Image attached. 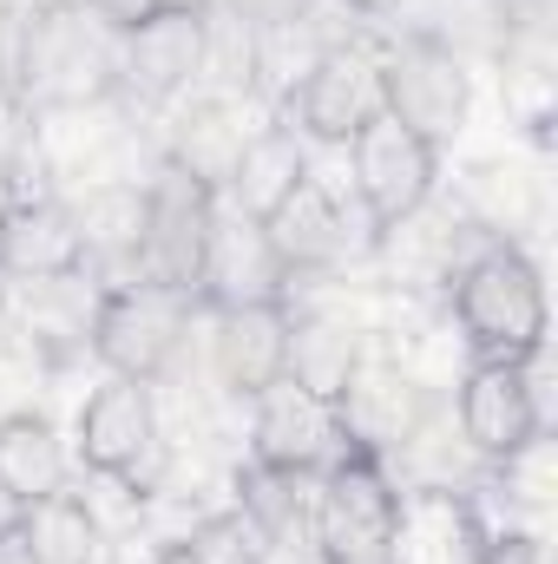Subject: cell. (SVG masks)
I'll return each mask as SVG.
<instances>
[{
    "mask_svg": "<svg viewBox=\"0 0 558 564\" xmlns=\"http://www.w3.org/2000/svg\"><path fill=\"white\" fill-rule=\"evenodd\" d=\"M309 506H315V479H289V473H270V466H244L237 473V512L270 539H309Z\"/></svg>",
    "mask_w": 558,
    "mask_h": 564,
    "instance_id": "obj_26",
    "label": "cell"
},
{
    "mask_svg": "<svg viewBox=\"0 0 558 564\" xmlns=\"http://www.w3.org/2000/svg\"><path fill=\"white\" fill-rule=\"evenodd\" d=\"M79 243H86V276L99 282H139L144 243V184H106L79 210Z\"/></svg>",
    "mask_w": 558,
    "mask_h": 564,
    "instance_id": "obj_20",
    "label": "cell"
},
{
    "mask_svg": "<svg viewBox=\"0 0 558 564\" xmlns=\"http://www.w3.org/2000/svg\"><path fill=\"white\" fill-rule=\"evenodd\" d=\"M0 276L33 289V282L86 276V243H79V217L60 197H20L0 217Z\"/></svg>",
    "mask_w": 558,
    "mask_h": 564,
    "instance_id": "obj_14",
    "label": "cell"
},
{
    "mask_svg": "<svg viewBox=\"0 0 558 564\" xmlns=\"http://www.w3.org/2000/svg\"><path fill=\"white\" fill-rule=\"evenodd\" d=\"M26 564H112V532L99 525V512L86 506V492H53L40 506H26L20 545Z\"/></svg>",
    "mask_w": 558,
    "mask_h": 564,
    "instance_id": "obj_24",
    "label": "cell"
},
{
    "mask_svg": "<svg viewBox=\"0 0 558 564\" xmlns=\"http://www.w3.org/2000/svg\"><path fill=\"white\" fill-rule=\"evenodd\" d=\"M447 315L473 361H526L552 341L546 276L519 243H480L447 276Z\"/></svg>",
    "mask_w": 558,
    "mask_h": 564,
    "instance_id": "obj_1",
    "label": "cell"
},
{
    "mask_svg": "<svg viewBox=\"0 0 558 564\" xmlns=\"http://www.w3.org/2000/svg\"><path fill=\"white\" fill-rule=\"evenodd\" d=\"M348 453V426L329 401L302 394L296 381H277L250 401V459L289 473V479H322Z\"/></svg>",
    "mask_w": 558,
    "mask_h": 564,
    "instance_id": "obj_11",
    "label": "cell"
},
{
    "mask_svg": "<svg viewBox=\"0 0 558 564\" xmlns=\"http://www.w3.org/2000/svg\"><path fill=\"white\" fill-rule=\"evenodd\" d=\"M408 525V492L395 486L382 453L348 446L322 479H315V506H309V539L322 552H348V545H401Z\"/></svg>",
    "mask_w": 558,
    "mask_h": 564,
    "instance_id": "obj_7",
    "label": "cell"
},
{
    "mask_svg": "<svg viewBox=\"0 0 558 564\" xmlns=\"http://www.w3.org/2000/svg\"><path fill=\"white\" fill-rule=\"evenodd\" d=\"M184 552H191V564H264L270 558V539H264L237 506H224V512H204V519L191 525Z\"/></svg>",
    "mask_w": 558,
    "mask_h": 564,
    "instance_id": "obj_27",
    "label": "cell"
},
{
    "mask_svg": "<svg viewBox=\"0 0 558 564\" xmlns=\"http://www.w3.org/2000/svg\"><path fill=\"white\" fill-rule=\"evenodd\" d=\"M250 132H257V126H250L244 99H191V112L171 126L164 164L184 171V177H197V184H211V191H224V177H230V164L244 158Z\"/></svg>",
    "mask_w": 558,
    "mask_h": 564,
    "instance_id": "obj_21",
    "label": "cell"
},
{
    "mask_svg": "<svg viewBox=\"0 0 558 564\" xmlns=\"http://www.w3.org/2000/svg\"><path fill=\"white\" fill-rule=\"evenodd\" d=\"M289 289H296V276L277 263L264 224L217 204V230L204 250V276H197V308L224 315V308H250V302H289Z\"/></svg>",
    "mask_w": 558,
    "mask_h": 564,
    "instance_id": "obj_13",
    "label": "cell"
},
{
    "mask_svg": "<svg viewBox=\"0 0 558 564\" xmlns=\"http://www.w3.org/2000/svg\"><path fill=\"white\" fill-rule=\"evenodd\" d=\"M264 237L289 276H322L348 257V224H342V204L322 191V177H302L296 197H282L264 217Z\"/></svg>",
    "mask_w": 558,
    "mask_h": 564,
    "instance_id": "obj_17",
    "label": "cell"
},
{
    "mask_svg": "<svg viewBox=\"0 0 558 564\" xmlns=\"http://www.w3.org/2000/svg\"><path fill=\"white\" fill-rule=\"evenodd\" d=\"M466 545H473V564H552V545L539 525H493L480 532L466 519Z\"/></svg>",
    "mask_w": 558,
    "mask_h": 564,
    "instance_id": "obj_28",
    "label": "cell"
},
{
    "mask_svg": "<svg viewBox=\"0 0 558 564\" xmlns=\"http://www.w3.org/2000/svg\"><path fill=\"white\" fill-rule=\"evenodd\" d=\"M0 486L20 506H40V499L73 486V453L46 414H33V408L0 414Z\"/></svg>",
    "mask_w": 558,
    "mask_h": 564,
    "instance_id": "obj_22",
    "label": "cell"
},
{
    "mask_svg": "<svg viewBox=\"0 0 558 564\" xmlns=\"http://www.w3.org/2000/svg\"><path fill=\"white\" fill-rule=\"evenodd\" d=\"M302 177H315V171H309V144L296 139L289 126H257L250 144H244V158L230 164L217 204L237 210V217H250V224H264L282 197H296Z\"/></svg>",
    "mask_w": 558,
    "mask_h": 564,
    "instance_id": "obj_18",
    "label": "cell"
},
{
    "mask_svg": "<svg viewBox=\"0 0 558 564\" xmlns=\"http://www.w3.org/2000/svg\"><path fill=\"white\" fill-rule=\"evenodd\" d=\"M335 414H342V426H348V446L388 459V453H401V446L420 440L427 401H420V388L395 368V361H368V355H362V368H355L348 394L335 401Z\"/></svg>",
    "mask_w": 558,
    "mask_h": 564,
    "instance_id": "obj_16",
    "label": "cell"
},
{
    "mask_svg": "<svg viewBox=\"0 0 558 564\" xmlns=\"http://www.w3.org/2000/svg\"><path fill=\"white\" fill-rule=\"evenodd\" d=\"M191 315L197 302L178 295V289H158V282H106L93 295V328H86V348L106 375L119 381H144L158 388L191 335Z\"/></svg>",
    "mask_w": 558,
    "mask_h": 564,
    "instance_id": "obj_4",
    "label": "cell"
},
{
    "mask_svg": "<svg viewBox=\"0 0 558 564\" xmlns=\"http://www.w3.org/2000/svg\"><path fill=\"white\" fill-rule=\"evenodd\" d=\"M552 341L526 361H466L453 414H460V440L473 459L506 466L519 459L533 440H552Z\"/></svg>",
    "mask_w": 558,
    "mask_h": 564,
    "instance_id": "obj_3",
    "label": "cell"
},
{
    "mask_svg": "<svg viewBox=\"0 0 558 564\" xmlns=\"http://www.w3.org/2000/svg\"><path fill=\"white\" fill-rule=\"evenodd\" d=\"M20 525H26V506H20V499H13V492L0 486V558H7L13 545H20Z\"/></svg>",
    "mask_w": 558,
    "mask_h": 564,
    "instance_id": "obj_30",
    "label": "cell"
},
{
    "mask_svg": "<svg viewBox=\"0 0 558 564\" xmlns=\"http://www.w3.org/2000/svg\"><path fill=\"white\" fill-rule=\"evenodd\" d=\"M73 453H79V466H86L93 479H112V486H132V492H139L144 459L158 453V401H151V388L106 375V381L79 401Z\"/></svg>",
    "mask_w": 558,
    "mask_h": 564,
    "instance_id": "obj_10",
    "label": "cell"
},
{
    "mask_svg": "<svg viewBox=\"0 0 558 564\" xmlns=\"http://www.w3.org/2000/svg\"><path fill=\"white\" fill-rule=\"evenodd\" d=\"M375 93H382V112L401 119L440 158L466 132V112H473V79L440 33H408L388 59H375Z\"/></svg>",
    "mask_w": 558,
    "mask_h": 564,
    "instance_id": "obj_6",
    "label": "cell"
},
{
    "mask_svg": "<svg viewBox=\"0 0 558 564\" xmlns=\"http://www.w3.org/2000/svg\"><path fill=\"white\" fill-rule=\"evenodd\" d=\"M13 204H20V171H13V158L0 151V217H7Z\"/></svg>",
    "mask_w": 558,
    "mask_h": 564,
    "instance_id": "obj_31",
    "label": "cell"
},
{
    "mask_svg": "<svg viewBox=\"0 0 558 564\" xmlns=\"http://www.w3.org/2000/svg\"><path fill=\"white\" fill-rule=\"evenodd\" d=\"M335 7H348V13H362V20H388V13H401L408 0H335Z\"/></svg>",
    "mask_w": 558,
    "mask_h": 564,
    "instance_id": "obj_32",
    "label": "cell"
},
{
    "mask_svg": "<svg viewBox=\"0 0 558 564\" xmlns=\"http://www.w3.org/2000/svg\"><path fill=\"white\" fill-rule=\"evenodd\" d=\"M151 564H191V552H184V539H178V545H164V552H158Z\"/></svg>",
    "mask_w": 558,
    "mask_h": 564,
    "instance_id": "obj_33",
    "label": "cell"
},
{
    "mask_svg": "<svg viewBox=\"0 0 558 564\" xmlns=\"http://www.w3.org/2000/svg\"><path fill=\"white\" fill-rule=\"evenodd\" d=\"M355 368H362V335L342 322V315H302L296 308V322H289V361H282V381H296L302 394H315V401H342L348 394V381H355Z\"/></svg>",
    "mask_w": 558,
    "mask_h": 564,
    "instance_id": "obj_23",
    "label": "cell"
},
{
    "mask_svg": "<svg viewBox=\"0 0 558 564\" xmlns=\"http://www.w3.org/2000/svg\"><path fill=\"white\" fill-rule=\"evenodd\" d=\"M466 224L486 243H519L539 224V184L513 164H473L466 171Z\"/></svg>",
    "mask_w": 558,
    "mask_h": 564,
    "instance_id": "obj_25",
    "label": "cell"
},
{
    "mask_svg": "<svg viewBox=\"0 0 558 564\" xmlns=\"http://www.w3.org/2000/svg\"><path fill=\"white\" fill-rule=\"evenodd\" d=\"M20 93L46 112H86L119 93V33L86 0H53L20 33Z\"/></svg>",
    "mask_w": 558,
    "mask_h": 564,
    "instance_id": "obj_2",
    "label": "cell"
},
{
    "mask_svg": "<svg viewBox=\"0 0 558 564\" xmlns=\"http://www.w3.org/2000/svg\"><path fill=\"white\" fill-rule=\"evenodd\" d=\"M217 230V191L158 164L144 184V243H139V282L178 289L197 302V276H204V250Z\"/></svg>",
    "mask_w": 558,
    "mask_h": 564,
    "instance_id": "obj_9",
    "label": "cell"
},
{
    "mask_svg": "<svg viewBox=\"0 0 558 564\" xmlns=\"http://www.w3.org/2000/svg\"><path fill=\"white\" fill-rule=\"evenodd\" d=\"M211 66V7H144L119 26V93L139 106L184 99Z\"/></svg>",
    "mask_w": 558,
    "mask_h": 564,
    "instance_id": "obj_8",
    "label": "cell"
},
{
    "mask_svg": "<svg viewBox=\"0 0 558 564\" xmlns=\"http://www.w3.org/2000/svg\"><path fill=\"white\" fill-rule=\"evenodd\" d=\"M322 564H408V552L401 545H348V552H322Z\"/></svg>",
    "mask_w": 558,
    "mask_h": 564,
    "instance_id": "obj_29",
    "label": "cell"
},
{
    "mask_svg": "<svg viewBox=\"0 0 558 564\" xmlns=\"http://www.w3.org/2000/svg\"><path fill=\"white\" fill-rule=\"evenodd\" d=\"M289 322H296L289 302H250V308L211 315V361H217V381H224L237 401H257L264 388L282 381Z\"/></svg>",
    "mask_w": 558,
    "mask_h": 564,
    "instance_id": "obj_15",
    "label": "cell"
},
{
    "mask_svg": "<svg viewBox=\"0 0 558 564\" xmlns=\"http://www.w3.org/2000/svg\"><path fill=\"white\" fill-rule=\"evenodd\" d=\"M348 151V184H355V204L368 217V243L382 250L408 217H420L440 191V151L427 139H415L401 119H388L382 106L355 126Z\"/></svg>",
    "mask_w": 558,
    "mask_h": 564,
    "instance_id": "obj_5",
    "label": "cell"
},
{
    "mask_svg": "<svg viewBox=\"0 0 558 564\" xmlns=\"http://www.w3.org/2000/svg\"><path fill=\"white\" fill-rule=\"evenodd\" d=\"M382 106V93H375V59L362 53V46H329L309 73H302V86L282 99V112H289V132L309 144H348L355 139V126L368 119Z\"/></svg>",
    "mask_w": 558,
    "mask_h": 564,
    "instance_id": "obj_12",
    "label": "cell"
},
{
    "mask_svg": "<svg viewBox=\"0 0 558 564\" xmlns=\"http://www.w3.org/2000/svg\"><path fill=\"white\" fill-rule=\"evenodd\" d=\"M329 46H342V40H335L309 7L277 13V20H257V26H244V86L270 93L282 106V99L302 86V73H309Z\"/></svg>",
    "mask_w": 558,
    "mask_h": 564,
    "instance_id": "obj_19",
    "label": "cell"
}]
</instances>
